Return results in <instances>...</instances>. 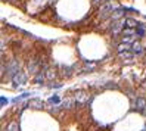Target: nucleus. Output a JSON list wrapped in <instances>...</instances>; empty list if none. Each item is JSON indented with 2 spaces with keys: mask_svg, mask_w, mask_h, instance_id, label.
Listing matches in <instances>:
<instances>
[{
  "mask_svg": "<svg viewBox=\"0 0 146 131\" xmlns=\"http://www.w3.org/2000/svg\"><path fill=\"white\" fill-rule=\"evenodd\" d=\"M117 9V6L112 5V2H106V3H102L98 9V13L100 16L102 21H108L111 19V16H112V12Z\"/></svg>",
  "mask_w": 146,
  "mask_h": 131,
  "instance_id": "1",
  "label": "nucleus"
},
{
  "mask_svg": "<svg viewBox=\"0 0 146 131\" xmlns=\"http://www.w3.org/2000/svg\"><path fill=\"white\" fill-rule=\"evenodd\" d=\"M6 71H7V77L9 78H12L18 71H21L19 69V64H18V60H15V59H12L9 64L6 65Z\"/></svg>",
  "mask_w": 146,
  "mask_h": 131,
  "instance_id": "2",
  "label": "nucleus"
},
{
  "mask_svg": "<svg viewBox=\"0 0 146 131\" xmlns=\"http://www.w3.org/2000/svg\"><path fill=\"white\" fill-rule=\"evenodd\" d=\"M12 81L15 85H19V84H24L25 81H27V75H25L24 71H18L13 77H12Z\"/></svg>",
  "mask_w": 146,
  "mask_h": 131,
  "instance_id": "3",
  "label": "nucleus"
},
{
  "mask_svg": "<svg viewBox=\"0 0 146 131\" xmlns=\"http://www.w3.org/2000/svg\"><path fill=\"white\" fill-rule=\"evenodd\" d=\"M133 108L137 110V112H143V109L146 108V100L143 97H137L134 102H133Z\"/></svg>",
  "mask_w": 146,
  "mask_h": 131,
  "instance_id": "4",
  "label": "nucleus"
},
{
  "mask_svg": "<svg viewBox=\"0 0 146 131\" xmlns=\"http://www.w3.org/2000/svg\"><path fill=\"white\" fill-rule=\"evenodd\" d=\"M131 52H133V53H134L136 56H139V55H142L143 52H145V47L140 44L139 41L136 40V41L133 43V44H131Z\"/></svg>",
  "mask_w": 146,
  "mask_h": 131,
  "instance_id": "5",
  "label": "nucleus"
},
{
  "mask_svg": "<svg viewBox=\"0 0 146 131\" xmlns=\"http://www.w3.org/2000/svg\"><path fill=\"white\" fill-rule=\"evenodd\" d=\"M136 36L139 37V38H143V37L146 36V28H145V24H142V22H140V24L136 27Z\"/></svg>",
  "mask_w": 146,
  "mask_h": 131,
  "instance_id": "6",
  "label": "nucleus"
},
{
  "mask_svg": "<svg viewBox=\"0 0 146 131\" xmlns=\"http://www.w3.org/2000/svg\"><path fill=\"white\" fill-rule=\"evenodd\" d=\"M118 56L121 58L123 60H124V59H125V60H130V59H133V58H134V53H133L131 50H124V52H119Z\"/></svg>",
  "mask_w": 146,
  "mask_h": 131,
  "instance_id": "7",
  "label": "nucleus"
},
{
  "mask_svg": "<svg viewBox=\"0 0 146 131\" xmlns=\"http://www.w3.org/2000/svg\"><path fill=\"white\" fill-rule=\"evenodd\" d=\"M44 80H46V78H44V74H43L41 71L37 72L36 77H34V83H36V84H43V83H44Z\"/></svg>",
  "mask_w": 146,
  "mask_h": 131,
  "instance_id": "8",
  "label": "nucleus"
},
{
  "mask_svg": "<svg viewBox=\"0 0 146 131\" xmlns=\"http://www.w3.org/2000/svg\"><path fill=\"white\" fill-rule=\"evenodd\" d=\"M139 24H140V22H137V21H136V19H133V18H125V27L136 28Z\"/></svg>",
  "mask_w": 146,
  "mask_h": 131,
  "instance_id": "9",
  "label": "nucleus"
},
{
  "mask_svg": "<svg viewBox=\"0 0 146 131\" xmlns=\"http://www.w3.org/2000/svg\"><path fill=\"white\" fill-rule=\"evenodd\" d=\"M31 94H33V93H28V91H27V93H22L21 96H18V97H13L12 102H13V103H18V102H21V100H24V99H28Z\"/></svg>",
  "mask_w": 146,
  "mask_h": 131,
  "instance_id": "10",
  "label": "nucleus"
},
{
  "mask_svg": "<svg viewBox=\"0 0 146 131\" xmlns=\"http://www.w3.org/2000/svg\"><path fill=\"white\" fill-rule=\"evenodd\" d=\"M47 102H49L50 105H61V99H59V96H58V94H53V96H50Z\"/></svg>",
  "mask_w": 146,
  "mask_h": 131,
  "instance_id": "11",
  "label": "nucleus"
},
{
  "mask_svg": "<svg viewBox=\"0 0 146 131\" xmlns=\"http://www.w3.org/2000/svg\"><path fill=\"white\" fill-rule=\"evenodd\" d=\"M18 124H15V122H12V124H9L7 125V128H6V131H18Z\"/></svg>",
  "mask_w": 146,
  "mask_h": 131,
  "instance_id": "12",
  "label": "nucleus"
},
{
  "mask_svg": "<svg viewBox=\"0 0 146 131\" xmlns=\"http://www.w3.org/2000/svg\"><path fill=\"white\" fill-rule=\"evenodd\" d=\"M7 103H9V100H7L5 96H2V97H0V106H6Z\"/></svg>",
  "mask_w": 146,
  "mask_h": 131,
  "instance_id": "13",
  "label": "nucleus"
},
{
  "mask_svg": "<svg viewBox=\"0 0 146 131\" xmlns=\"http://www.w3.org/2000/svg\"><path fill=\"white\" fill-rule=\"evenodd\" d=\"M50 87H52V89H61L62 84L61 83H56V84H50Z\"/></svg>",
  "mask_w": 146,
  "mask_h": 131,
  "instance_id": "14",
  "label": "nucleus"
},
{
  "mask_svg": "<svg viewBox=\"0 0 146 131\" xmlns=\"http://www.w3.org/2000/svg\"><path fill=\"white\" fill-rule=\"evenodd\" d=\"M142 113H143V115H145V116H146V108H145V109H143V112H142Z\"/></svg>",
  "mask_w": 146,
  "mask_h": 131,
  "instance_id": "15",
  "label": "nucleus"
},
{
  "mask_svg": "<svg viewBox=\"0 0 146 131\" xmlns=\"http://www.w3.org/2000/svg\"><path fill=\"white\" fill-rule=\"evenodd\" d=\"M104 2H105V3H106V2H111V0H104Z\"/></svg>",
  "mask_w": 146,
  "mask_h": 131,
  "instance_id": "16",
  "label": "nucleus"
}]
</instances>
